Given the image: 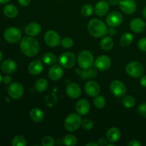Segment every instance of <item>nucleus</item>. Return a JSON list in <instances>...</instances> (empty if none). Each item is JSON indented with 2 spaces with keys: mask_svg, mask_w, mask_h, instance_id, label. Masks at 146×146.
<instances>
[{
  "mask_svg": "<svg viewBox=\"0 0 146 146\" xmlns=\"http://www.w3.org/2000/svg\"><path fill=\"white\" fill-rule=\"evenodd\" d=\"M113 46V40L111 36H104L101 41V47L104 51H109Z\"/></svg>",
  "mask_w": 146,
  "mask_h": 146,
  "instance_id": "26",
  "label": "nucleus"
},
{
  "mask_svg": "<svg viewBox=\"0 0 146 146\" xmlns=\"http://www.w3.org/2000/svg\"><path fill=\"white\" fill-rule=\"evenodd\" d=\"M81 14L84 17H90L92 15L93 12H94V8L90 4H85L82 7L81 10Z\"/></svg>",
  "mask_w": 146,
  "mask_h": 146,
  "instance_id": "35",
  "label": "nucleus"
},
{
  "mask_svg": "<svg viewBox=\"0 0 146 146\" xmlns=\"http://www.w3.org/2000/svg\"><path fill=\"white\" fill-rule=\"evenodd\" d=\"M138 46L141 51L146 52V37H143L138 41Z\"/></svg>",
  "mask_w": 146,
  "mask_h": 146,
  "instance_id": "39",
  "label": "nucleus"
},
{
  "mask_svg": "<svg viewBox=\"0 0 146 146\" xmlns=\"http://www.w3.org/2000/svg\"><path fill=\"white\" fill-rule=\"evenodd\" d=\"M2 81L5 84H9L11 82V76H8V75L4 76L2 78Z\"/></svg>",
  "mask_w": 146,
  "mask_h": 146,
  "instance_id": "44",
  "label": "nucleus"
},
{
  "mask_svg": "<svg viewBox=\"0 0 146 146\" xmlns=\"http://www.w3.org/2000/svg\"><path fill=\"white\" fill-rule=\"evenodd\" d=\"M8 93L13 99H19L24 94V87L19 82L12 83L9 86Z\"/></svg>",
  "mask_w": 146,
  "mask_h": 146,
  "instance_id": "10",
  "label": "nucleus"
},
{
  "mask_svg": "<svg viewBox=\"0 0 146 146\" xmlns=\"http://www.w3.org/2000/svg\"><path fill=\"white\" fill-rule=\"evenodd\" d=\"M44 41L46 44L50 47L58 46L61 44V38L56 31L54 30H48L44 35Z\"/></svg>",
  "mask_w": 146,
  "mask_h": 146,
  "instance_id": "8",
  "label": "nucleus"
},
{
  "mask_svg": "<svg viewBox=\"0 0 146 146\" xmlns=\"http://www.w3.org/2000/svg\"><path fill=\"white\" fill-rule=\"evenodd\" d=\"M119 7L124 14L128 15L135 12L137 6L135 0H120Z\"/></svg>",
  "mask_w": 146,
  "mask_h": 146,
  "instance_id": "12",
  "label": "nucleus"
},
{
  "mask_svg": "<svg viewBox=\"0 0 146 146\" xmlns=\"http://www.w3.org/2000/svg\"><path fill=\"white\" fill-rule=\"evenodd\" d=\"M41 144L43 146H54L55 145V141L52 137L50 135H46L43 138Z\"/></svg>",
  "mask_w": 146,
  "mask_h": 146,
  "instance_id": "37",
  "label": "nucleus"
},
{
  "mask_svg": "<svg viewBox=\"0 0 146 146\" xmlns=\"http://www.w3.org/2000/svg\"><path fill=\"white\" fill-rule=\"evenodd\" d=\"M64 75V71L61 66L58 65H54L48 70V77L52 81H58L62 78Z\"/></svg>",
  "mask_w": 146,
  "mask_h": 146,
  "instance_id": "16",
  "label": "nucleus"
},
{
  "mask_svg": "<svg viewBox=\"0 0 146 146\" xmlns=\"http://www.w3.org/2000/svg\"><path fill=\"white\" fill-rule=\"evenodd\" d=\"M2 58H3V54H2V52H1V51H0V62H1V61Z\"/></svg>",
  "mask_w": 146,
  "mask_h": 146,
  "instance_id": "53",
  "label": "nucleus"
},
{
  "mask_svg": "<svg viewBox=\"0 0 146 146\" xmlns=\"http://www.w3.org/2000/svg\"><path fill=\"white\" fill-rule=\"evenodd\" d=\"M11 0H0V4H7V3L9 2Z\"/></svg>",
  "mask_w": 146,
  "mask_h": 146,
  "instance_id": "52",
  "label": "nucleus"
},
{
  "mask_svg": "<svg viewBox=\"0 0 146 146\" xmlns=\"http://www.w3.org/2000/svg\"><path fill=\"white\" fill-rule=\"evenodd\" d=\"M119 0H108V3H109L111 5H117L118 4H119Z\"/></svg>",
  "mask_w": 146,
  "mask_h": 146,
  "instance_id": "49",
  "label": "nucleus"
},
{
  "mask_svg": "<svg viewBox=\"0 0 146 146\" xmlns=\"http://www.w3.org/2000/svg\"><path fill=\"white\" fill-rule=\"evenodd\" d=\"M30 1L31 0H18L19 4L22 6V7H27V6H28L30 4Z\"/></svg>",
  "mask_w": 146,
  "mask_h": 146,
  "instance_id": "46",
  "label": "nucleus"
},
{
  "mask_svg": "<svg viewBox=\"0 0 146 146\" xmlns=\"http://www.w3.org/2000/svg\"><path fill=\"white\" fill-rule=\"evenodd\" d=\"M76 58L74 53L64 52L61 54L58 58V62H59L61 66L64 68H71L76 64Z\"/></svg>",
  "mask_w": 146,
  "mask_h": 146,
  "instance_id": "6",
  "label": "nucleus"
},
{
  "mask_svg": "<svg viewBox=\"0 0 146 146\" xmlns=\"http://www.w3.org/2000/svg\"><path fill=\"white\" fill-rule=\"evenodd\" d=\"M39 48L38 41L31 36L24 37L20 42V49L27 56H35L39 51Z\"/></svg>",
  "mask_w": 146,
  "mask_h": 146,
  "instance_id": "1",
  "label": "nucleus"
},
{
  "mask_svg": "<svg viewBox=\"0 0 146 146\" xmlns=\"http://www.w3.org/2000/svg\"><path fill=\"white\" fill-rule=\"evenodd\" d=\"M140 84L144 88H146V75L141 76V80H140Z\"/></svg>",
  "mask_w": 146,
  "mask_h": 146,
  "instance_id": "47",
  "label": "nucleus"
},
{
  "mask_svg": "<svg viewBox=\"0 0 146 146\" xmlns=\"http://www.w3.org/2000/svg\"><path fill=\"white\" fill-rule=\"evenodd\" d=\"M133 41V36L132 34L130 33H125L121 36L120 43L123 46H128L132 44Z\"/></svg>",
  "mask_w": 146,
  "mask_h": 146,
  "instance_id": "28",
  "label": "nucleus"
},
{
  "mask_svg": "<svg viewBox=\"0 0 146 146\" xmlns=\"http://www.w3.org/2000/svg\"><path fill=\"white\" fill-rule=\"evenodd\" d=\"M66 94L68 96L73 99L78 98L81 94V87L76 83H71L66 86Z\"/></svg>",
  "mask_w": 146,
  "mask_h": 146,
  "instance_id": "15",
  "label": "nucleus"
},
{
  "mask_svg": "<svg viewBox=\"0 0 146 146\" xmlns=\"http://www.w3.org/2000/svg\"><path fill=\"white\" fill-rule=\"evenodd\" d=\"M98 144L96 143H89L86 144V146H98Z\"/></svg>",
  "mask_w": 146,
  "mask_h": 146,
  "instance_id": "51",
  "label": "nucleus"
},
{
  "mask_svg": "<svg viewBox=\"0 0 146 146\" xmlns=\"http://www.w3.org/2000/svg\"><path fill=\"white\" fill-rule=\"evenodd\" d=\"M30 118L33 121L36 123H39L44 120V114L41 109L38 108H34L30 111Z\"/></svg>",
  "mask_w": 146,
  "mask_h": 146,
  "instance_id": "24",
  "label": "nucleus"
},
{
  "mask_svg": "<svg viewBox=\"0 0 146 146\" xmlns=\"http://www.w3.org/2000/svg\"><path fill=\"white\" fill-rule=\"evenodd\" d=\"M4 37L7 42L10 44H15L21 39V31L16 27H9L4 31Z\"/></svg>",
  "mask_w": 146,
  "mask_h": 146,
  "instance_id": "7",
  "label": "nucleus"
},
{
  "mask_svg": "<svg viewBox=\"0 0 146 146\" xmlns=\"http://www.w3.org/2000/svg\"><path fill=\"white\" fill-rule=\"evenodd\" d=\"M145 26H146V23H145Z\"/></svg>",
  "mask_w": 146,
  "mask_h": 146,
  "instance_id": "56",
  "label": "nucleus"
},
{
  "mask_svg": "<svg viewBox=\"0 0 146 146\" xmlns=\"http://www.w3.org/2000/svg\"><path fill=\"white\" fill-rule=\"evenodd\" d=\"M61 1H64V0H61Z\"/></svg>",
  "mask_w": 146,
  "mask_h": 146,
  "instance_id": "55",
  "label": "nucleus"
},
{
  "mask_svg": "<svg viewBox=\"0 0 146 146\" xmlns=\"http://www.w3.org/2000/svg\"><path fill=\"white\" fill-rule=\"evenodd\" d=\"M4 15L8 18H14L18 15V9L16 6L13 5V4H7L4 7Z\"/></svg>",
  "mask_w": 146,
  "mask_h": 146,
  "instance_id": "25",
  "label": "nucleus"
},
{
  "mask_svg": "<svg viewBox=\"0 0 146 146\" xmlns=\"http://www.w3.org/2000/svg\"><path fill=\"white\" fill-rule=\"evenodd\" d=\"M94 104L97 108H103L105 107L106 104V101L104 97L101 96H96L94 100Z\"/></svg>",
  "mask_w": 146,
  "mask_h": 146,
  "instance_id": "34",
  "label": "nucleus"
},
{
  "mask_svg": "<svg viewBox=\"0 0 146 146\" xmlns=\"http://www.w3.org/2000/svg\"><path fill=\"white\" fill-rule=\"evenodd\" d=\"M138 112L143 117L146 118V103L141 104L138 107Z\"/></svg>",
  "mask_w": 146,
  "mask_h": 146,
  "instance_id": "40",
  "label": "nucleus"
},
{
  "mask_svg": "<svg viewBox=\"0 0 146 146\" xmlns=\"http://www.w3.org/2000/svg\"><path fill=\"white\" fill-rule=\"evenodd\" d=\"M44 101H45V104L47 106L52 107L57 103L58 98H57V96L54 94H51L46 96Z\"/></svg>",
  "mask_w": 146,
  "mask_h": 146,
  "instance_id": "33",
  "label": "nucleus"
},
{
  "mask_svg": "<svg viewBox=\"0 0 146 146\" xmlns=\"http://www.w3.org/2000/svg\"><path fill=\"white\" fill-rule=\"evenodd\" d=\"M88 31L92 36L100 38L104 36L107 34L108 28L101 20L94 19L88 23Z\"/></svg>",
  "mask_w": 146,
  "mask_h": 146,
  "instance_id": "2",
  "label": "nucleus"
},
{
  "mask_svg": "<svg viewBox=\"0 0 146 146\" xmlns=\"http://www.w3.org/2000/svg\"><path fill=\"white\" fill-rule=\"evenodd\" d=\"M123 21V17L118 11H113L106 17V24L111 27H117Z\"/></svg>",
  "mask_w": 146,
  "mask_h": 146,
  "instance_id": "11",
  "label": "nucleus"
},
{
  "mask_svg": "<svg viewBox=\"0 0 146 146\" xmlns=\"http://www.w3.org/2000/svg\"><path fill=\"white\" fill-rule=\"evenodd\" d=\"M17 69V66L15 61L11 59H7L2 62L1 65V70L7 74H14Z\"/></svg>",
  "mask_w": 146,
  "mask_h": 146,
  "instance_id": "17",
  "label": "nucleus"
},
{
  "mask_svg": "<svg viewBox=\"0 0 146 146\" xmlns=\"http://www.w3.org/2000/svg\"><path fill=\"white\" fill-rule=\"evenodd\" d=\"M107 34L109 35V36H113L116 34V30L114 29V27H111V28L108 29Z\"/></svg>",
  "mask_w": 146,
  "mask_h": 146,
  "instance_id": "43",
  "label": "nucleus"
},
{
  "mask_svg": "<svg viewBox=\"0 0 146 146\" xmlns=\"http://www.w3.org/2000/svg\"><path fill=\"white\" fill-rule=\"evenodd\" d=\"M43 68L44 67L42 63L38 60H35L29 64L28 66V71L31 75L37 76L42 72Z\"/></svg>",
  "mask_w": 146,
  "mask_h": 146,
  "instance_id": "21",
  "label": "nucleus"
},
{
  "mask_svg": "<svg viewBox=\"0 0 146 146\" xmlns=\"http://www.w3.org/2000/svg\"><path fill=\"white\" fill-rule=\"evenodd\" d=\"M111 60L107 56H100L94 61V66L96 67V69L101 71H106L111 67Z\"/></svg>",
  "mask_w": 146,
  "mask_h": 146,
  "instance_id": "13",
  "label": "nucleus"
},
{
  "mask_svg": "<svg viewBox=\"0 0 146 146\" xmlns=\"http://www.w3.org/2000/svg\"><path fill=\"white\" fill-rule=\"evenodd\" d=\"M144 67L142 64L137 61H131L125 67L126 73L133 78H139L144 73Z\"/></svg>",
  "mask_w": 146,
  "mask_h": 146,
  "instance_id": "5",
  "label": "nucleus"
},
{
  "mask_svg": "<svg viewBox=\"0 0 146 146\" xmlns=\"http://www.w3.org/2000/svg\"><path fill=\"white\" fill-rule=\"evenodd\" d=\"M82 120L79 114L71 113L66 117L64 121V127L69 132L76 131L81 125Z\"/></svg>",
  "mask_w": 146,
  "mask_h": 146,
  "instance_id": "4",
  "label": "nucleus"
},
{
  "mask_svg": "<svg viewBox=\"0 0 146 146\" xmlns=\"http://www.w3.org/2000/svg\"><path fill=\"white\" fill-rule=\"evenodd\" d=\"M98 145H101V146H104L106 145L107 144V141L104 138H101L98 139Z\"/></svg>",
  "mask_w": 146,
  "mask_h": 146,
  "instance_id": "48",
  "label": "nucleus"
},
{
  "mask_svg": "<svg viewBox=\"0 0 146 146\" xmlns=\"http://www.w3.org/2000/svg\"><path fill=\"white\" fill-rule=\"evenodd\" d=\"M111 93L116 97H123L126 94V87L122 81L115 80L112 81L110 86Z\"/></svg>",
  "mask_w": 146,
  "mask_h": 146,
  "instance_id": "9",
  "label": "nucleus"
},
{
  "mask_svg": "<svg viewBox=\"0 0 146 146\" xmlns=\"http://www.w3.org/2000/svg\"><path fill=\"white\" fill-rule=\"evenodd\" d=\"M84 88L87 95L91 97H96L99 94L101 91L100 86L98 85V83L93 81L87 82L84 86Z\"/></svg>",
  "mask_w": 146,
  "mask_h": 146,
  "instance_id": "14",
  "label": "nucleus"
},
{
  "mask_svg": "<svg viewBox=\"0 0 146 146\" xmlns=\"http://www.w3.org/2000/svg\"><path fill=\"white\" fill-rule=\"evenodd\" d=\"M1 81H2V77H1V75L0 74V84H1Z\"/></svg>",
  "mask_w": 146,
  "mask_h": 146,
  "instance_id": "54",
  "label": "nucleus"
},
{
  "mask_svg": "<svg viewBox=\"0 0 146 146\" xmlns=\"http://www.w3.org/2000/svg\"><path fill=\"white\" fill-rule=\"evenodd\" d=\"M48 86V81H46L44 78H39L38 80H37L36 82L35 86V90L37 91V92H44V91L47 89Z\"/></svg>",
  "mask_w": 146,
  "mask_h": 146,
  "instance_id": "27",
  "label": "nucleus"
},
{
  "mask_svg": "<svg viewBox=\"0 0 146 146\" xmlns=\"http://www.w3.org/2000/svg\"><path fill=\"white\" fill-rule=\"evenodd\" d=\"M141 143L137 140H132L128 143V146H141Z\"/></svg>",
  "mask_w": 146,
  "mask_h": 146,
  "instance_id": "45",
  "label": "nucleus"
},
{
  "mask_svg": "<svg viewBox=\"0 0 146 146\" xmlns=\"http://www.w3.org/2000/svg\"><path fill=\"white\" fill-rule=\"evenodd\" d=\"M123 104L124 107L127 108H133L135 105V98L131 96H126L124 97L123 100Z\"/></svg>",
  "mask_w": 146,
  "mask_h": 146,
  "instance_id": "32",
  "label": "nucleus"
},
{
  "mask_svg": "<svg viewBox=\"0 0 146 146\" xmlns=\"http://www.w3.org/2000/svg\"><path fill=\"white\" fill-rule=\"evenodd\" d=\"M77 74H79L83 79H87V78H89L88 77V71H86V69H83V71H79L78 72H77Z\"/></svg>",
  "mask_w": 146,
  "mask_h": 146,
  "instance_id": "41",
  "label": "nucleus"
},
{
  "mask_svg": "<svg viewBox=\"0 0 146 146\" xmlns=\"http://www.w3.org/2000/svg\"><path fill=\"white\" fill-rule=\"evenodd\" d=\"M130 27L133 31L135 33H141L145 30V23L141 19L135 18L131 21Z\"/></svg>",
  "mask_w": 146,
  "mask_h": 146,
  "instance_id": "22",
  "label": "nucleus"
},
{
  "mask_svg": "<svg viewBox=\"0 0 146 146\" xmlns=\"http://www.w3.org/2000/svg\"><path fill=\"white\" fill-rule=\"evenodd\" d=\"M90 109L91 106L89 102L86 99L79 100L76 105V110L79 115H86L90 111Z\"/></svg>",
  "mask_w": 146,
  "mask_h": 146,
  "instance_id": "18",
  "label": "nucleus"
},
{
  "mask_svg": "<svg viewBox=\"0 0 146 146\" xmlns=\"http://www.w3.org/2000/svg\"><path fill=\"white\" fill-rule=\"evenodd\" d=\"M61 45L64 48H70L74 45V41L71 37H64L61 41Z\"/></svg>",
  "mask_w": 146,
  "mask_h": 146,
  "instance_id": "36",
  "label": "nucleus"
},
{
  "mask_svg": "<svg viewBox=\"0 0 146 146\" xmlns=\"http://www.w3.org/2000/svg\"><path fill=\"white\" fill-rule=\"evenodd\" d=\"M81 126L84 130L86 131H90L94 127V122L89 119H85L81 123Z\"/></svg>",
  "mask_w": 146,
  "mask_h": 146,
  "instance_id": "38",
  "label": "nucleus"
},
{
  "mask_svg": "<svg viewBox=\"0 0 146 146\" xmlns=\"http://www.w3.org/2000/svg\"><path fill=\"white\" fill-rule=\"evenodd\" d=\"M77 61L80 68L88 70L94 64V56L90 51H82L78 54Z\"/></svg>",
  "mask_w": 146,
  "mask_h": 146,
  "instance_id": "3",
  "label": "nucleus"
},
{
  "mask_svg": "<svg viewBox=\"0 0 146 146\" xmlns=\"http://www.w3.org/2000/svg\"><path fill=\"white\" fill-rule=\"evenodd\" d=\"M88 77L89 78H95L97 76V72L94 68H90L88 70Z\"/></svg>",
  "mask_w": 146,
  "mask_h": 146,
  "instance_id": "42",
  "label": "nucleus"
},
{
  "mask_svg": "<svg viewBox=\"0 0 146 146\" xmlns=\"http://www.w3.org/2000/svg\"><path fill=\"white\" fill-rule=\"evenodd\" d=\"M41 31V26L36 22L30 23L25 28V33L30 36H35L38 35Z\"/></svg>",
  "mask_w": 146,
  "mask_h": 146,
  "instance_id": "23",
  "label": "nucleus"
},
{
  "mask_svg": "<svg viewBox=\"0 0 146 146\" xmlns=\"http://www.w3.org/2000/svg\"><path fill=\"white\" fill-rule=\"evenodd\" d=\"M121 131L118 128H115V127H113V128H109L106 133V138L107 141L109 143H113L117 142L119 141L120 138H121Z\"/></svg>",
  "mask_w": 146,
  "mask_h": 146,
  "instance_id": "20",
  "label": "nucleus"
},
{
  "mask_svg": "<svg viewBox=\"0 0 146 146\" xmlns=\"http://www.w3.org/2000/svg\"><path fill=\"white\" fill-rule=\"evenodd\" d=\"M109 11V4L106 1H100L96 4L95 13L98 17L106 15Z\"/></svg>",
  "mask_w": 146,
  "mask_h": 146,
  "instance_id": "19",
  "label": "nucleus"
},
{
  "mask_svg": "<svg viewBox=\"0 0 146 146\" xmlns=\"http://www.w3.org/2000/svg\"><path fill=\"white\" fill-rule=\"evenodd\" d=\"M63 143L64 145L67 146H75L77 143V139L74 135H66L63 139Z\"/></svg>",
  "mask_w": 146,
  "mask_h": 146,
  "instance_id": "30",
  "label": "nucleus"
},
{
  "mask_svg": "<svg viewBox=\"0 0 146 146\" xmlns=\"http://www.w3.org/2000/svg\"><path fill=\"white\" fill-rule=\"evenodd\" d=\"M43 61L47 65H52L56 62V56L52 53H46L43 56Z\"/></svg>",
  "mask_w": 146,
  "mask_h": 146,
  "instance_id": "29",
  "label": "nucleus"
},
{
  "mask_svg": "<svg viewBox=\"0 0 146 146\" xmlns=\"http://www.w3.org/2000/svg\"><path fill=\"white\" fill-rule=\"evenodd\" d=\"M11 144L13 146H26L27 145V140L22 135H16L12 139Z\"/></svg>",
  "mask_w": 146,
  "mask_h": 146,
  "instance_id": "31",
  "label": "nucleus"
},
{
  "mask_svg": "<svg viewBox=\"0 0 146 146\" xmlns=\"http://www.w3.org/2000/svg\"><path fill=\"white\" fill-rule=\"evenodd\" d=\"M142 15H143V17L144 18H145V19H146V7H144L143 9Z\"/></svg>",
  "mask_w": 146,
  "mask_h": 146,
  "instance_id": "50",
  "label": "nucleus"
}]
</instances>
